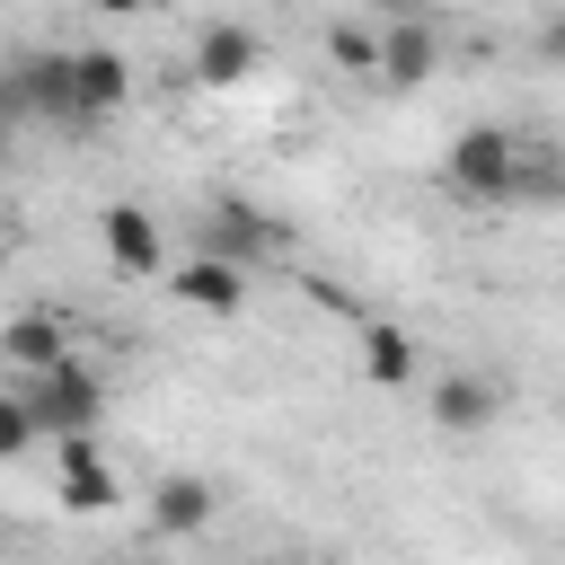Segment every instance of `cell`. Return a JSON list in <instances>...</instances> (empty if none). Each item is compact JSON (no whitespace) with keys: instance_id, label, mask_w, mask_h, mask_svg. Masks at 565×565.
Instances as JSON below:
<instances>
[{"instance_id":"obj_1","label":"cell","mask_w":565,"mask_h":565,"mask_svg":"<svg viewBox=\"0 0 565 565\" xmlns=\"http://www.w3.org/2000/svg\"><path fill=\"white\" fill-rule=\"evenodd\" d=\"M441 185L468 194V203H512V185H521V141H512L503 124H468V132H450Z\"/></svg>"},{"instance_id":"obj_2","label":"cell","mask_w":565,"mask_h":565,"mask_svg":"<svg viewBox=\"0 0 565 565\" xmlns=\"http://www.w3.org/2000/svg\"><path fill=\"white\" fill-rule=\"evenodd\" d=\"M26 415H35V433H53V441H71V433H97V415H106V388H97V371L71 353V362H53V371H26Z\"/></svg>"},{"instance_id":"obj_3","label":"cell","mask_w":565,"mask_h":565,"mask_svg":"<svg viewBox=\"0 0 565 565\" xmlns=\"http://www.w3.org/2000/svg\"><path fill=\"white\" fill-rule=\"evenodd\" d=\"M0 106L9 115H44V124H88L79 88H71V53H18L0 71Z\"/></svg>"},{"instance_id":"obj_4","label":"cell","mask_w":565,"mask_h":565,"mask_svg":"<svg viewBox=\"0 0 565 565\" xmlns=\"http://www.w3.org/2000/svg\"><path fill=\"white\" fill-rule=\"evenodd\" d=\"M194 230H203V247H212V256H230V265H247V256L282 247V221H274V212H256L247 194H212Z\"/></svg>"},{"instance_id":"obj_5","label":"cell","mask_w":565,"mask_h":565,"mask_svg":"<svg viewBox=\"0 0 565 565\" xmlns=\"http://www.w3.org/2000/svg\"><path fill=\"white\" fill-rule=\"evenodd\" d=\"M212 512H221V486L194 477V468H177V477L150 486V530H159V539H203Z\"/></svg>"},{"instance_id":"obj_6","label":"cell","mask_w":565,"mask_h":565,"mask_svg":"<svg viewBox=\"0 0 565 565\" xmlns=\"http://www.w3.org/2000/svg\"><path fill=\"white\" fill-rule=\"evenodd\" d=\"M494 415H503V380H486V371H450V380H433V424H441L450 441L486 433Z\"/></svg>"},{"instance_id":"obj_7","label":"cell","mask_w":565,"mask_h":565,"mask_svg":"<svg viewBox=\"0 0 565 565\" xmlns=\"http://www.w3.org/2000/svg\"><path fill=\"white\" fill-rule=\"evenodd\" d=\"M256 62H265V44H256V26H238V18H212V26L194 35V79H203V88H238Z\"/></svg>"},{"instance_id":"obj_8","label":"cell","mask_w":565,"mask_h":565,"mask_svg":"<svg viewBox=\"0 0 565 565\" xmlns=\"http://www.w3.org/2000/svg\"><path fill=\"white\" fill-rule=\"evenodd\" d=\"M433 71H441L433 18H388V35H380V79H388V88H424Z\"/></svg>"},{"instance_id":"obj_9","label":"cell","mask_w":565,"mask_h":565,"mask_svg":"<svg viewBox=\"0 0 565 565\" xmlns=\"http://www.w3.org/2000/svg\"><path fill=\"white\" fill-rule=\"evenodd\" d=\"M97 238H106V265L115 274H141V282L159 274V221L141 203H106L97 212Z\"/></svg>"},{"instance_id":"obj_10","label":"cell","mask_w":565,"mask_h":565,"mask_svg":"<svg viewBox=\"0 0 565 565\" xmlns=\"http://www.w3.org/2000/svg\"><path fill=\"white\" fill-rule=\"evenodd\" d=\"M168 291H177L185 309H212V318H230V309L247 300V265H230V256H212V247H203V256H185V265L168 274Z\"/></svg>"},{"instance_id":"obj_11","label":"cell","mask_w":565,"mask_h":565,"mask_svg":"<svg viewBox=\"0 0 565 565\" xmlns=\"http://www.w3.org/2000/svg\"><path fill=\"white\" fill-rule=\"evenodd\" d=\"M71 88H79V115L97 124V115H115V106L132 97V62H124L115 44H79V53H71Z\"/></svg>"},{"instance_id":"obj_12","label":"cell","mask_w":565,"mask_h":565,"mask_svg":"<svg viewBox=\"0 0 565 565\" xmlns=\"http://www.w3.org/2000/svg\"><path fill=\"white\" fill-rule=\"evenodd\" d=\"M115 468H106V450H97V433H71L62 441V503L71 512H115Z\"/></svg>"},{"instance_id":"obj_13","label":"cell","mask_w":565,"mask_h":565,"mask_svg":"<svg viewBox=\"0 0 565 565\" xmlns=\"http://www.w3.org/2000/svg\"><path fill=\"white\" fill-rule=\"evenodd\" d=\"M0 362L53 371V362H71V327H62L53 309H18V318H0Z\"/></svg>"},{"instance_id":"obj_14","label":"cell","mask_w":565,"mask_h":565,"mask_svg":"<svg viewBox=\"0 0 565 565\" xmlns=\"http://www.w3.org/2000/svg\"><path fill=\"white\" fill-rule=\"evenodd\" d=\"M353 353H362V380H371V388H406V380H415V335L388 327V318H362V327H353Z\"/></svg>"},{"instance_id":"obj_15","label":"cell","mask_w":565,"mask_h":565,"mask_svg":"<svg viewBox=\"0 0 565 565\" xmlns=\"http://www.w3.org/2000/svg\"><path fill=\"white\" fill-rule=\"evenodd\" d=\"M327 62H335V71H371V79H380V35H371L362 18H335V26H327Z\"/></svg>"},{"instance_id":"obj_16","label":"cell","mask_w":565,"mask_h":565,"mask_svg":"<svg viewBox=\"0 0 565 565\" xmlns=\"http://www.w3.org/2000/svg\"><path fill=\"white\" fill-rule=\"evenodd\" d=\"M26 441H35V415H26V397L9 388V397H0V468H9V459H18Z\"/></svg>"},{"instance_id":"obj_17","label":"cell","mask_w":565,"mask_h":565,"mask_svg":"<svg viewBox=\"0 0 565 565\" xmlns=\"http://www.w3.org/2000/svg\"><path fill=\"white\" fill-rule=\"evenodd\" d=\"M539 62H547V71H565V9H556V18H539Z\"/></svg>"},{"instance_id":"obj_18","label":"cell","mask_w":565,"mask_h":565,"mask_svg":"<svg viewBox=\"0 0 565 565\" xmlns=\"http://www.w3.org/2000/svg\"><path fill=\"white\" fill-rule=\"evenodd\" d=\"M362 9H380V18H433V0H362Z\"/></svg>"},{"instance_id":"obj_19","label":"cell","mask_w":565,"mask_h":565,"mask_svg":"<svg viewBox=\"0 0 565 565\" xmlns=\"http://www.w3.org/2000/svg\"><path fill=\"white\" fill-rule=\"evenodd\" d=\"M97 18H132V9H150V0H88Z\"/></svg>"},{"instance_id":"obj_20","label":"cell","mask_w":565,"mask_h":565,"mask_svg":"<svg viewBox=\"0 0 565 565\" xmlns=\"http://www.w3.org/2000/svg\"><path fill=\"white\" fill-rule=\"evenodd\" d=\"M247 565H291V556H247Z\"/></svg>"},{"instance_id":"obj_21","label":"cell","mask_w":565,"mask_h":565,"mask_svg":"<svg viewBox=\"0 0 565 565\" xmlns=\"http://www.w3.org/2000/svg\"><path fill=\"white\" fill-rule=\"evenodd\" d=\"M106 565H124V556H106Z\"/></svg>"}]
</instances>
